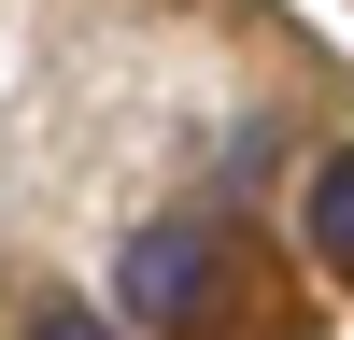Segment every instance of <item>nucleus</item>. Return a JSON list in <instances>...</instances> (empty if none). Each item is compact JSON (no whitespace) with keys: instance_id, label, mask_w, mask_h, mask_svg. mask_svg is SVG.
Wrapping results in <instances>:
<instances>
[{"instance_id":"7ed1b4c3","label":"nucleus","mask_w":354,"mask_h":340,"mask_svg":"<svg viewBox=\"0 0 354 340\" xmlns=\"http://www.w3.org/2000/svg\"><path fill=\"white\" fill-rule=\"evenodd\" d=\"M28 340H113V326H100V312H71V298H43V312H28Z\"/></svg>"},{"instance_id":"f03ea898","label":"nucleus","mask_w":354,"mask_h":340,"mask_svg":"<svg viewBox=\"0 0 354 340\" xmlns=\"http://www.w3.org/2000/svg\"><path fill=\"white\" fill-rule=\"evenodd\" d=\"M312 255H326V270H354V156L312 170Z\"/></svg>"},{"instance_id":"f257e3e1","label":"nucleus","mask_w":354,"mask_h":340,"mask_svg":"<svg viewBox=\"0 0 354 340\" xmlns=\"http://www.w3.org/2000/svg\"><path fill=\"white\" fill-rule=\"evenodd\" d=\"M227 270H241V241L198 227V213H170V227H142V241H128L113 298H128L142 326H170V340H227Z\"/></svg>"}]
</instances>
